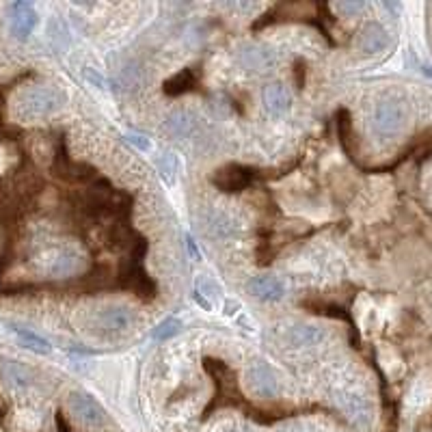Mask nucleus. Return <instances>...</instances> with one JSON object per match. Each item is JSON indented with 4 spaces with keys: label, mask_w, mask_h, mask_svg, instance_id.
I'll use <instances>...</instances> for the list:
<instances>
[{
    "label": "nucleus",
    "mask_w": 432,
    "mask_h": 432,
    "mask_svg": "<svg viewBox=\"0 0 432 432\" xmlns=\"http://www.w3.org/2000/svg\"><path fill=\"white\" fill-rule=\"evenodd\" d=\"M406 123V108L398 100H383L374 108V130L381 136L398 134Z\"/></svg>",
    "instance_id": "nucleus-1"
},
{
    "label": "nucleus",
    "mask_w": 432,
    "mask_h": 432,
    "mask_svg": "<svg viewBox=\"0 0 432 432\" xmlns=\"http://www.w3.org/2000/svg\"><path fill=\"white\" fill-rule=\"evenodd\" d=\"M61 106V98L50 89H30L17 100V113L22 117H44Z\"/></svg>",
    "instance_id": "nucleus-2"
},
{
    "label": "nucleus",
    "mask_w": 432,
    "mask_h": 432,
    "mask_svg": "<svg viewBox=\"0 0 432 432\" xmlns=\"http://www.w3.org/2000/svg\"><path fill=\"white\" fill-rule=\"evenodd\" d=\"M255 177H262L255 169L242 167V165H225L223 169H216L212 175V184L223 190V192H242L251 184H253Z\"/></svg>",
    "instance_id": "nucleus-3"
},
{
    "label": "nucleus",
    "mask_w": 432,
    "mask_h": 432,
    "mask_svg": "<svg viewBox=\"0 0 432 432\" xmlns=\"http://www.w3.org/2000/svg\"><path fill=\"white\" fill-rule=\"evenodd\" d=\"M39 266L52 277H69L78 273L80 255L71 249H50L42 255Z\"/></svg>",
    "instance_id": "nucleus-4"
},
{
    "label": "nucleus",
    "mask_w": 432,
    "mask_h": 432,
    "mask_svg": "<svg viewBox=\"0 0 432 432\" xmlns=\"http://www.w3.org/2000/svg\"><path fill=\"white\" fill-rule=\"evenodd\" d=\"M69 408L87 426H100L106 420V411L100 406V402L84 391H74L69 395Z\"/></svg>",
    "instance_id": "nucleus-5"
},
{
    "label": "nucleus",
    "mask_w": 432,
    "mask_h": 432,
    "mask_svg": "<svg viewBox=\"0 0 432 432\" xmlns=\"http://www.w3.org/2000/svg\"><path fill=\"white\" fill-rule=\"evenodd\" d=\"M249 385L258 398H275L279 393V381L277 374L264 363H258L249 370Z\"/></svg>",
    "instance_id": "nucleus-6"
},
{
    "label": "nucleus",
    "mask_w": 432,
    "mask_h": 432,
    "mask_svg": "<svg viewBox=\"0 0 432 432\" xmlns=\"http://www.w3.org/2000/svg\"><path fill=\"white\" fill-rule=\"evenodd\" d=\"M37 11L28 3H13L11 5V33L17 39H26L37 26Z\"/></svg>",
    "instance_id": "nucleus-7"
},
{
    "label": "nucleus",
    "mask_w": 432,
    "mask_h": 432,
    "mask_svg": "<svg viewBox=\"0 0 432 432\" xmlns=\"http://www.w3.org/2000/svg\"><path fill=\"white\" fill-rule=\"evenodd\" d=\"M162 91L169 98H177L182 93H190V91H201V80L197 76V71L186 67V69H179L175 76H171L169 80H165L162 84Z\"/></svg>",
    "instance_id": "nucleus-8"
},
{
    "label": "nucleus",
    "mask_w": 432,
    "mask_h": 432,
    "mask_svg": "<svg viewBox=\"0 0 432 432\" xmlns=\"http://www.w3.org/2000/svg\"><path fill=\"white\" fill-rule=\"evenodd\" d=\"M249 292L253 294L258 300L275 303V300H281L283 298L285 285L281 283V279H277L273 275H262V277H253V279H251Z\"/></svg>",
    "instance_id": "nucleus-9"
},
{
    "label": "nucleus",
    "mask_w": 432,
    "mask_h": 432,
    "mask_svg": "<svg viewBox=\"0 0 432 432\" xmlns=\"http://www.w3.org/2000/svg\"><path fill=\"white\" fill-rule=\"evenodd\" d=\"M273 61H275V54L266 46H251L249 44L238 50V63L251 71H264L273 65Z\"/></svg>",
    "instance_id": "nucleus-10"
},
{
    "label": "nucleus",
    "mask_w": 432,
    "mask_h": 432,
    "mask_svg": "<svg viewBox=\"0 0 432 432\" xmlns=\"http://www.w3.org/2000/svg\"><path fill=\"white\" fill-rule=\"evenodd\" d=\"M387 46H389V35L381 24L370 22L363 26L361 35H359V48H361V52L378 54V52L387 50Z\"/></svg>",
    "instance_id": "nucleus-11"
},
{
    "label": "nucleus",
    "mask_w": 432,
    "mask_h": 432,
    "mask_svg": "<svg viewBox=\"0 0 432 432\" xmlns=\"http://www.w3.org/2000/svg\"><path fill=\"white\" fill-rule=\"evenodd\" d=\"M264 106L273 117H283L290 111V93L281 82H273L264 89Z\"/></svg>",
    "instance_id": "nucleus-12"
},
{
    "label": "nucleus",
    "mask_w": 432,
    "mask_h": 432,
    "mask_svg": "<svg viewBox=\"0 0 432 432\" xmlns=\"http://www.w3.org/2000/svg\"><path fill=\"white\" fill-rule=\"evenodd\" d=\"M102 324L106 329L111 331H128L132 324H134V316L128 307H123V305H115V307H108L102 312Z\"/></svg>",
    "instance_id": "nucleus-13"
},
{
    "label": "nucleus",
    "mask_w": 432,
    "mask_h": 432,
    "mask_svg": "<svg viewBox=\"0 0 432 432\" xmlns=\"http://www.w3.org/2000/svg\"><path fill=\"white\" fill-rule=\"evenodd\" d=\"M287 341L294 346V348H300V346H316L324 339V333L316 327H307V324H296L290 331H287Z\"/></svg>",
    "instance_id": "nucleus-14"
},
{
    "label": "nucleus",
    "mask_w": 432,
    "mask_h": 432,
    "mask_svg": "<svg viewBox=\"0 0 432 432\" xmlns=\"http://www.w3.org/2000/svg\"><path fill=\"white\" fill-rule=\"evenodd\" d=\"M13 329V333L20 337L24 344L30 348V350H35V352H39V354H48L52 348H50V344L44 339V337H39L37 333H33V331H26V329H20V327H11Z\"/></svg>",
    "instance_id": "nucleus-15"
},
{
    "label": "nucleus",
    "mask_w": 432,
    "mask_h": 432,
    "mask_svg": "<svg viewBox=\"0 0 432 432\" xmlns=\"http://www.w3.org/2000/svg\"><path fill=\"white\" fill-rule=\"evenodd\" d=\"M167 125H169V130L177 136H186L192 128V119L186 111H175L169 115L167 119Z\"/></svg>",
    "instance_id": "nucleus-16"
},
{
    "label": "nucleus",
    "mask_w": 432,
    "mask_h": 432,
    "mask_svg": "<svg viewBox=\"0 0 432 432\" xmlns=\"http://www.w3.org/2000/svg\"><path fill=\"white\" fill-rule=\"evenodd\" d=\"M179 331H182V322H179L177 318H167L152 331V337L158 339V341H167V339L179 335Z\"/></svg>",
    "instance_id": "nucleus-17"
},
{
    "label": "nucleus",
    "mask_w": 432,
    "mask_h": 432,
    "mask_svg": "<svg viewBox=\"0 0 432 432\" xmlns=\"http://www.w3.org/2000/svg\"><path fill=\"white\" fill-rule=\"evenodd\" d=\"M7 378H9V383H13V385H28V381H30L28 372L17 363L7 366Z\"/></svg>",
    "instance_id": "nucleus-18"
},
{
    "label": "nucleus",
    "mask_w": 432,
    "mask_h": 432,
    "mask_svg": "<svg viewBox=\"0 0 432 432\" xmlns=\"http://www.w3.org/2000/svg\"><path fill=\"white\" fill-rule=\"evenodd\" d=\"M294 80H296V89H305V80H307V65H305L303 59L294 61Z\"/></svg>",
    "instance_id": "nucleus-19"
},
{
    "label": "nucleus",
    "mask_w": 432,
    "mask_h": 432,
    "mask_svg": "<svg viewBox=\"0 0 432 432\" xmlns=\"http://www.w3.org/2000/svg\"><path fill=\"white\" fill-rule=\"evenodd\" d=\"M361 9H363V3H337V11L339 13H346V15L359 13Z\"/></svg>",
    "instance_id": "nucleus-20"
},
{
    "label": "nucleus",
    "mask_w": 432,
    "mask_h": 432,
    "mask_svg": "<svg viewBox=\"0 0 432 432\" xmlns=\"http://www.w3.org/2000/svg\"><path fill=\"white\" fill-rule=\"evenodd\" d=\"M125 138H128V143H134L138 150H150L152 147V143L150 141H143V136H138V134H128Z\"/></svg>",
    "instance_id": "nucleus-21"
}]
</instances>
